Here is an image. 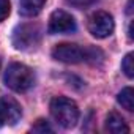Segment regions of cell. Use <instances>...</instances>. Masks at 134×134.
<instances>
[{
	"instance_id": "1",
	"label": "cell",
	"mask_w": 134,
	"mask_h": 134,
	"mask_svg": "<svg viewBox=\"0 0 134 134\" xmlns=\"http://www.w3.org/2000/svg\"><path fill=\"white\" fill-rule=\"evenodd\" d=\"M98 55H103L99 49L95 47H82L73 43H62L54 46L52 57L62 63H82V62H95Z\"/></svg>"
},
{
	"instance_id": "2",
	"label": "cell",
	"mask_w": 134,
	"mask_h": 134,
	"mask_svg": "<svg viewBox=\"0 0 134 134\" xmlns=\"http://www.w3.org/2000/svg\"><path fill=\"white\" fill-rule=\"evenodd\" d=\"M51 115L62 128L70 129L74 128L79 121V107L70 98L55 96L51 101Z\"/></svg>"
},
{
	"instance_id": "3",
	"label": "cell",
	"mask_w": 134,
	"mask_h": 134,
	"mask_svg": "<svg viewBox=\"0 0 134 134\" xmlns=\"http://www.w3.org/2000/svg\"><path fill=\"white\" fill-rule=\"evenodd\" d=\"M5 84L18 93L30 90L35 84V73L24 63H11L5 71Z\"/></svg>"
},
{
	"instance_id": "4",
	"label": "cell",
	"mask_w": 134,
	"mask_h": 134,
	"mask_svg": "<svg viewBox=\"0 0 134 134\" xmlns=\"http://www.w3.org/2000/svg\"><path fill=\"white\" fill-rule=\"evenodd\" d=\"M41 40V29L36 24H21L13 32V46L19 51L35 47Z\"/></svg>"
},
{
	"instance_id": "5",
	"label": "cell",
	"mask_w": 134,
	"mask_h": 134,
	"mask_svg": "<svg viewBox=\"0 0 134 134\" xmlns=\"http://www.w3.org/2000/svg\"><path fill=\"white\" fill-rule=\"evenodd\" d=\"M114 27H115L114 18L106 11H96L88 19V32L95 38H99V40L107 38L109 35H112Z\"/></svg>"
},
{
	"instance_id": "6",
	"label": "cell",
	"mask_w": 134,
	"mask_h": 134,
	"mask_svg": "<svg viewBox=\"0 0 134 134\" xmlns=\"http://www.w3.org/2000/svg\"><path fill=\"white\" fill-rule=\"evenodd\" d=\"M76 30V21L74 18L66 13L63 10H57L51 14L49 18V25H47V32L51 35H57V33H73Z\"/></svg>"
},
{
	"instance_id": "7",
	"label": "cell",
	"mask_w": 134,
	"mask_h": 134,
	"mask_svg": "<svg viewBox=\"0 0 134 134\" xmlns=\"http://www.w3.org/2000/svg\"><path fill=\"white\" fill-rule=\"evenodd\" d=\"M21 118V106L11 98H0V128L14 125Z\"/></svg>"
},
{
	"instance_id": "8",
	"label": "cell",
	"mask_w": 134,
	"mask_h": 134,
	"mask_svg": "<svg viewBox=\"0 0 134 134\" xmlns=\"http://www.w3.org/2000/svg\"><path fill=\"white\" fill-rule=\"evenodd\" d=\"M106 131L112 132V134H123V132H128L129 128L128 125L125 123L123 117L118 115L117 112H110L107 117H106V125H104Z\"/></svg>"
},
{
	"instance_id": "9",
	"label": "cell",
	"mask_w": 134,
	"mask_h": 134,
	"mask_svg": "<svg viewBox=\"0 0 134 134\" xmlns=\"http://www.w3.org/2000/svg\"><path fill=\"white\" fill-rule=\"evenodd\" d=\"M46 3V0H19V13L25 18L36 16Z\"/></svg>"
},
{
	"instance_id": "10",
	"label": "cell",
	"mask_w": 134,
	"mask_h": 134,
	"mask_svg": "<svg viewBox=\"0 0 134 134\" xmlns=\"http://www.w3.org/2000/svg\"><path fill=\"white\" fill-rule=\"evenodd\" d=\"M117 101L121 107H125L126 110H134V90L131 87H125L118 95H117Z\"/></svg>"
},
{
	"instance_id": "11",
	"label": "cell",
	"mask_w": 134,
	"mask_h": 134,
	"mask_svg": "<svg viewBox=\"0 0 134 134\" xmlns=\"http://www.w3.org/2000/svg\"><path fill=\"white\" fill-rule=\"evenodd\" d=\"M134 54L132 52H129V54H126L125 55V58H123V62H121V70H123V73L129 77V79H132V76H134Z\"/></svg>"
},
{
	"instance_id": "12",
	"label": "cell",
	"mask_w": 134,
	"mask_h": 134,
	"mask_svg": "<svg viewBox=\"0 0 134 134\" xmlns=\"http://www.w3.org/2000/svg\"><path fill=\"white\" fill-rule=\"evenodd\" d=\"M10 11H11L10 0H0V22L10 16Z\"/></svg>"
},
{
	"instance_id": "13",
	"label": "cell",
	"mask_w": 134,
	"mask_h": 134,
	"mask_svg": "<svg viewBox=\"0 0 134 134\" xmlns=\"http://www.w3.org/2000/svg\"><path fill=\"white\" fill-rule=\"evenodd\" d=\"M96 0H66V3H70L76 8H87L90 5H93Z\"/></svg>"
},
{
	"instance_id": "14",
	"label": "cell",
	"mask_w": 134,
	"mask_h": 134,
	"mask_svg": "<svg viewBox=\"0 0 134 134\" xmlns=\"http://www.w3.org/2000/svg\"><path fill=\"white\" fill-rule=\"evenodd\" d=\"M33 131H36V132H46V131H52L51 129V126L46 123V120H38V123L32 128Z\"/></svg>"
}]
</instances>
